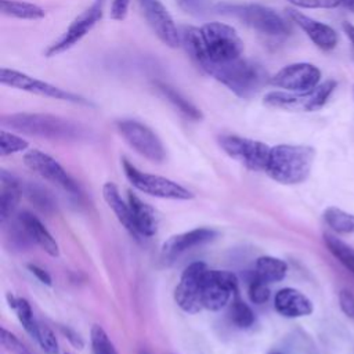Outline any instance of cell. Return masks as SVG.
I'll list each match as a JSON object with an SVG mask.
<instances>
[{
    "mask_svg": "<svg viewBox=\"0 0 354 354\" xmlns=\"http://www.w3.org/2000/svg\"><path fill=\"white\" fill-rule=\"evenodd\" d=\"M1 124L19 133L57 141H79L87 137V130L80 123L69 119L36 112H19L1 116Z\"/></svg>",
    "mask_w": 354,
    "mask_h": 354,
    "instance_id": "cell-1",
    "label": "cell"
},
{
    "mask_svg": "<svg viewBox=\"0 0 354 354\" xmlns=\"http://www.w3.org/2000/svg\"><path fill=\"white\" fill-rule=\"evenodd\" d=\"M207 75L218 80L242 100L257 95L260 90L270 83V77L260 64L242 57L230 62L213 64Z\"/></svg>",
    "mask_w": 354,
    "mask_h": 354,
    "instance_id": "cell-2",
    "label": "cell"
},
{
    "mask_svg": "<svg viewBox=\"0 0 354 354\" xmlns=\"http://www.w3.org/2000/svg\"><path fill=\"white\" fill-rule=\"evenodd\" d=\"M314 159L315 151L308 145L279 144L270 149L264 171L277 183L300 184L310 176Z\"/></svg>",
    "mask_w": 354,
    "mask_h": 354,
    "instance_id": "cell-3",
    "label": "cell"
},
{
    "mask_svg": "<svg viewBox=\"0 0 354 354\" xmlns=\"http://www.w3.org/2000/svg\"><path fill=\"white\" fill-rule=\"evenodd\" d=\"M214 11L217 14L235 18L246 26L267 36H285L290 32L289 22L274 8L267 6L256 3H218L214 6Z\"/></svg>",
    "mask_w": 354,
    "mask_h": 354,
    "instance_id": "cell-4",
    "label": "cell"
},
{
    "mask_svg": "<svg viewBox=\"0 0 354 354\" xmlns=\"http://www.w3.org/2000/svg\"><path fill=\"white\" fill-rule=\"evenodd\" d=\"M201 33L209 58L206 75L213 64H223L241 58L243 53V41L232 26L217 21L207 22L201 28Z\"/></svg>",
    "mask_w": 354,
    "mask_h": 354,
    "instance_id": "cell-5",
    "label": "cell"
},
{
    "mask_svg": "<svg viewBox=\"0 0 354 354\" xmlns=\"http://www.w3.org/2000/svg\"><path fill=\"white\" fill-rule=\"evenodd\" d=\"M335 88L336 82L329 79L324 83H319L315 88L307 93L270 91L264 97V105L285 111L313 112L321 109L326 104Z\"/></svg>",
    "mask_w": 354,
    "mask_h": 354,
    "instance_id": "cell-6",
    "label": "cell"
},
{
    "mask_svg": "<svg viewBox=\"0 0 354 354\" xmlns=\"http://www.w3.org/2000/svg\"><path fill=\"white\" fill-rule=\"evenodd\" d=\"M0 83L8 87H14L30 94H36L40 97H47L58 101H65V102H72V104H79L84 106H93V102L88 101L87 98L73 94L71 91H66L64 88H59L48 82L32 77L24 72L10 69V68H0Z\"/></svg>",
    "mask_w": 354,
    "mask_h": 354,
    "instance_id": "cell-7",
    "label": "cell"
},
{
    "mask_svg": "<svg viewBox=\"0 0 354 354\" xmlns=\"http://www.w3.org/2000/svg\"><path fill=\"white\" fill-rule=\"evenodd\" d=\"M122 166L131 185L144 194L165 199L187 201L194 198V194L189 189L180 185L178 183L169 180L166 177L144 173L138 170L136 166H133L127 159L122 160Z\"/></svg>",
    "mask_w": 354,
    "mask_h": 354,
    "instance_id": "cell-8",
    "label": "cell"
},
{
    "mask_svg": "<svg viewBox=\"0 0 354 354\" xmlns=\"http://www.w3.org/2000/svg\"><path fill=\"white\" fill-rule=\"evenodd\" d=\"M116 129L123 140L144 158L156 163L165 160L166 149L160 138L147 124L133 119H122L116 122Z\"/></svg>",
    "mask_w": 354,
    "mask_h": 354,
    "instance_id": "cell-9",
    "label": "cell"
},
{
    "mask_svg": "<svg viewBox=\"0 0 354 354\" xmlns=\"http://www.w3.org/2000/svg\"><path fill=\"white\" fill-rule=\"evenodd\" d=\"M218 144L228 156L238 160L249 170H266L271 148L264 142L234 134H225L218 137Z\"/></svg>",
    "mask_w": 354,
    "mask_h": 354,
    "instance_id": "cell-10",
    "label": "cell"
},
{
    "mask_svg": "<svg viewBox=\"0 0 354 354\" xmlns=\"http://www.w3.org/2000/svg\"><path fill=\"white\" fill-rule=\"evenodd\" d=\"M236 290L238 279L232 272L207 268L201 289L202 308L221 310L231 301L232 296H236Z\"/></svg>",
    "mask_w": 354,
    "mask_h": 354,
    "instance_id": "cell-11",
    "label": "cell"
},
{
    "mask_svg": "<svg viewBox=\"0 0 354 354\" xmlns=\"http://www.w3.org/2000/svg\"><path fill=\"white\" fill-rule=\"evenodd\" d=\"M105 1L106 0H94L90 7L80 12L71 22L62 36L46 50V57H55L77 44L102 18Z\"/></svg>",
    "mask_w": 354,
    "mask_h": 354,
    "instance_id": "cell-12",
    "label": "cell"
},
{
    "mask_svg": "<svg viewBox=\"0 0 354 354\" xmlns=\"http://www.w3.org/2000/svg\"><path fill=\"white\" fill-rule=\"evenodd\" d=\"M140 10L156 35V37L167 47L177 48L181 44V33L178 32L174 19L160 0H137Z\"/></svg>",
    "mask_w": 354,
    "mask_h": 354,
    "instance_id": "cell-13",
    "label": "cell"
},
{
    "mask_svg": "<svg viewBox=\"0 0 354 354\" xmlns=\"http://www.w3.org/2000/svg\"><path fill=\"white\" fill-rule=\"evenodd\" d=\"M321 80V71L308 62L289 64L279 69L272 77L270 84L292 93H307L315 88Z\"/></svg>",
    "mask_w": 354,
    "mask_h": 354,
    "instance_id": "cell-14",
    "label": "cell"
},
{
    "mask_svg": "<svg viewBox=\"0 0 354 354\" xmlns=\"http://www.w3.org/2000/svg\"><path fill=\"white\" fill-rule=\"evenodd\" d=\"M207 267L205 263L196 261L189 264L174 290V300L187 313H198L202 310L201 289Z\"/></svg>",
    "mask_w": 354,
    "mask_h": 354,
    "instance_id": "cell-15",
    "label": "cell"
},
{
    "mask_svg": "<svg viewBox=\"0 0 354 354\" xmlns=\"http://www.w3.org/2000/svg\"><path fill=\"white\" fill-rule=\"evenodd\" d=\"M24 162L30 170H33L43 178L54 183L55 185L64 188L68 192L79 194L77 184L53 156L39 149H30L25 153Z\"/></svg>",
    "mask_w": 354,
    "mask_h": 354,
    "instance_id": "cell-16",
    "label": "cell"
},
{
    "mask_svg": "<svg viewBox=\"0 0 354 354\" xmlns=\"http://www.w3.org/2000/svg\"><path fill=\"white\" fill-rule=\"evenodd\" d=\"M286 14L290 18V21L295 22L318 48L328 51L336 47L337 33L333 28L324 22L315 21L308 15H304L303 12L296 11L293 8H288Z\"/></svg>",
    "mask_w": 354,
    "mask_h": 354,
    "instance_id": "cell-17",
    "label": "cell"
},
{
    "mask_svg": "<svg viewBox=\"0 0 354 354\" xmlns=\"http://www.w3.org/2000/svg\"><path fill=\"white\" fill-rule=\"evenodd\" d=\"M217 232L210 228H195L187 232H181L170 236L162 246V257L165 260H173L181 253L210 242Z\"/></svg>",
    "mask_w": 354,
    "mask_h": 354,
    "instance_id": "cell-18",
    "label": "cell"
},
{
    "mask_svg": "<svg viewBox=\"0 0 354 354\" xmlns=\"http://www.w3.org/2000/svg\"><path fill=\"white\" fill-rule=\"evenodd\" d=\"M275 310L286 318H299L310 315L314 310L311 300L297 289L283 288L274 297Z\"/></svg>",
    "mask_w": 354,
    "mask_h": 354,
    "instance_id": "cell-19",
    "label": "cell"
},
{
    "mask_svg": "<svg viewBox=\"0 0 354 354\" xmlns=\"http://www.w3.org/2000/svg\"><path fill=\"white\" fill-rule=\"evenodd\" d=\"M17 220L25 230L28 238L32 243H36L40 246L46 253H48L53 257H57L59 254L58 243L53 238V235L47 231V228L43 225V223L33 216L29 212H22L17 216Z\"/></svg>",
    "mask_w": 354,
    "mask_h": 354,
    "instance_id": "cell-20",
    "label": "cell"
},
{
    "mask_svg": "<svg viewBox=\"0 0 354 354\" xmlns=\"http://www.w3.org/2000/svg\"><path fill=\"white\" fill-rule=\"evenodd\" d=\"M102 196L106 202V205L112 209V212L115 213V216L118 217L119 223L136 238L138 239L140 235L136 230V224H134V218H133V213H131V209H130V205L129 202L126 203L119 191H118V187L113 184V183H105L104 187H102Z\"/></svg>",
    "mask_w": 354,
    "mask_h": 354,
    "instance_id": "cell-21",
    "label": "cell"
},
{
    "mask_svg": "<svg viewBox=\"0 0 354 354\" xmlns=\"http://www.w3.org/2000/svg\"><path fill=\"white\" fill-rule=\"evenodd\" d=\"M1 180V191H0V220L6 223L12 214L15 207L18 206L22 187L21 181L15 178L12 174L1 170L0 173Z\"/></svg>",
    "mask_w": 354,
    "mask_h": 354,
    "instance_id": "cell-22",
    "label": "cell"
},
{
    "mask_svg": "<svg viewBox=\"0 0 354 354\" xmlns=\"http://www.w3.org/2000/svg\"><path fill=\"white\" fill-rule=\"evenodd\" d=\"M129 205L133 213L136 230L140 236H152L156 234L158 230V221L153 209L142 202L136 194L129 192L127 195Z\"/></svg>",
    "mask_w": 354,
    "mask_h": 354,
    "instance_id": "cell-23",
    "label": "cell"
},
{
    "mask_svg": "<svg viewBox=\"0 0 354 354\" xmlns=\"http://www.w3.org/2000/svg\"><path fill=\"white\" fill-rule=\"evenodd\" d=\"M181 44L184 46L188 57L191 61L203 72L206 73V69L209 66V58L206 54L205 43L202 39L201 28L195 26H184L181 32Z\"/></svg>",
    "mask_w": 354,
    "mask_h": 354,
    "instance_id": "cell-24",
    "label": "cell"
},
{
    "mask_svg": "<svg viewBox=\"0 0 354 354\" xmlns=\"http://www.w3.org/2000/svg\"><path fill=\"white\" fill-rule=\"evenodd\" d=\"M153 87L159 91V94L166 98L181 115H184L189 120H201L203 118L201 109H198L189 100H187L178 90L165 82H153Z\"/></svg>",
    "mask_w": 354,
    "mask_h": 354,
    "instance_id": "cell-25",
    "label": "cell"
},
{
    "mask_svg": "<svg viewBox=\"0 0 354 354\" xmlns=\"http://www.w3.org/2000/svg\"><path fill=\"white\" fill-rule=\"evenodd\" d=\"M288 272V264L272 256H261L256 261L254 277L266 283L282 281Z\"/></svg>",
    "mask_w": 354,
    "mask_h": 354,
    "instance_id": "cell-26",
    "label": "cell"
},
{
    "mask_svg": "<svg viewBox=\"0 0 354 354\" xmlns=\"http://www.w3.org/2000/svg\"><path fill=\"white\" fill-rule=\"evenodd\" d=\"M1 14L18 19H41L46 15V11L33 3L21 1V0H0Z\"/></svg>",
    "mask_w": 354,
    "mask_h": 354,
    "instance_id": "cell-27",
    "label": "cell"
},
{
    "mask_svg": "<svg viewBox=\"0 0 354 354\" xmlns=\"http://www.w3.org/2000/svg\"><path fill=\"white\" fill-rule=\"evenodd\" d=\"M324 221L336 234H354V214L336 206H329L324 210Z\"/></svg>",
    "mask_w": 354,
    "mask_h": 354,
    "instance_id": "cell-28",
    "label": "cell"
},
{
    "mask_svg": "<svg viewBox=\"0 0 354 354\" xmlns=\"http://www.w3.org/2000/svg\"><path fill=\"white\" fill-rule=\"evenodd\" d=\"M7 300L10 303V307L15 311L19 322L22 324L24 329L35 339L37 335V328H39V322L35 319L30 304L22 299V297H15L12 295H7Z\"/></svg>",
    "mask_w": 354,
    "mask_h": 354,
    "instance_id": "cell-29",
    "label": "cell"
},
{
    "mask_svg": "<svg viewBox=\"0 0 354 354\" xmlns=\"http://www.w3.org/2000/svg\"><path fill=\"white\" fill-rule=\"evenodd\" d=\"M324 241L328 250L333 254V257L337 259V261L342 266H344L351 274H354V249L342 239H339L337 236L330 234H325Z\"/></svg>",
    "mask_w": 354,
    "mask_h": 354,
    "instance_id": "cell-30",
    "label": "cell"
},
{
    "mask_svg": "<svg viewBox=\"0 0 354 354\" xmlns=\"http://www.w3.org/2000/svg\"><path fill=\"white\" fill-rule=\"evenodd\" d=\"M231 322L238 326V328H249L254 322V314L252 308L241 300L238 296H235L230 304V311H228Z\"/></svg>",
    "mask_w": 354,
    "mask_h": 354,
    "instance_id": "cell-31",
    "label": "cell"
},
{
    "mask_svg": "<svg viewBox=\"0 0 354 354\" xmlns=\"http://www.w3.org/2000/svg\"><path fill=\"white\" fill-rule=\"evenodd\" d=\"M28 147H29V142L25 138L6 130L0 131V155L1 156H8L17 152H22L28 149Z\"/></svg>",
    "mask_w": 354,
    "mask_h": 354,
    "instance_id": "cell-32",
    "label": "cell"
},
{
    "mask_svg": "<svg viewBox=\"0 0 354 354\" xmlns=\"http://www.w3.org/2000/svg\"><path fill=\"white\" fill-rule=\"evenodd\" d=\"M93 354H118L106 332L100 325H93L90 332Z\"/></svg>",
    "mask_w": 354,
    "mask_h": 354,
    "instance_id": "cell-33",
    "label": "cell"
},
{
    "mask_svg": "<svg viewBox=\"0 0 354 354\" xmlns=\"http://www.w3.org/2000/svg\"><path fill=\"white\" fill-rule=\"evenodd\" d=\"M35 340L39 343V346L47 353V354H58V342L54 335V332L47 326L39 322L37 335Z\"/></svg>",
    "mask_w": 354,
    "mask_h": 354,
    "instance_id": "cell-34",
    "label": "cell"
},
{
    "mask_svg": "<svg viewBox=\"0 0 354 354\" xmlns=\"http://www.w3.org/2000/svg\"><path fill=\"white\" fill-rule=\"evenodd\" d=\"M249 299L254 304H263L270 299V289L266 282L260 281L257 277L253 275L249 283Z\"/></svg>",
    "mask_w": 354,
    "mask_h": 354,
    "instance_id": "cell-35",
    "label": "cell"
},
{
    "mask_svg": "<svg viewBox=\"0 0 354 354\" xmlns=\"http://www.w3.org/2000/svg\"><path fill=\"white\" fill-rule=\"evenodd\" d=\"M1 344L6 347L7 351L12 353V354H32L21 342L19 339L12 335L11 332H8L6 328H1Z\"/></svg>",
    "mask_w": 354,
    "mask_h": 354,
    "instance_id": "cell-36",
    "label": "cell"
},
{
    "mask_svg": "<svg viewBox=\"0 0 354 354\" xmlns=\"http://www.w3.org/2000/svg\"><path fill=\"white\" fill-rule=\"evenodd\" d=\"M176 1L181 10L195 17H202L210 10V0H176Z\"/></svg>",
    "mask_w": 354,
    "mask_h": 354,
    "instance_id": "cell-37",
    "label": "cell"
},
{
    "mask_svg": "<svg viewBox=\"0 0 354 354\" xmlns=\"http://www.w3.org/2000/svg\"><path fill=\"white\" fill-rule=\"evenodd\" d=\"M26 194L30 198V201L37 206L40 207L41 210H48L54 206L53 201H51V196L43 191L41 188L39 187H35V185H30L28 189H26Z\"/></svg>",
    "mask_w": 354,
    "mask_h": 354,
    "instance_id": "cell-38",
    "label": "cell"
},
{
    "mask_svg": "<svg viewBox=\"0 0 354 354\" xmlns=\"http://www.w3.org/2000/svg\"><path fill=\"white\" fill-rule=\"evenodd\" d=\"M301 8H335L342 4V0H288Z\"/></svg>",
    "mask_w": 354,
    "mask_h": 354,
    "instance_id": "cell-39",
    "label": "cell"
},
{
    "mask_svg": "<svg viewBox=\"0 0 354 354\" xmlns=\"http://www.w3.org/2000/svg\"><path fill=\"white\" fill-rule=\"evenodd\" d=\"M339 306L342 311L354 319V293L348 289H342L339 292Z\"/></svg>",
    "mask_w": 354,
    "mask_h": 354,
    "instance_id": "cell-40",
    "label": "cell"
},
{
    "mask_svg": "<svg viewBox=\"0 0 354 354\" xmlns=\"http://www.w3.org/2000/svg\"><path fill=\"white\" fill-rule=\"evenodd\" d=\"M130 0H111V18L123 21L127 15Z\"/></svg>",
    "mask_w": 354,
    "mask_h": 354,
    "instance_id": "cell-41",
    "label": "cell"
},
{
    "mask_svg": "<svg viewBox=\"0 0 354 354\" xmlns=\"http://www.w3.org/2000/svg\"><path fill=\"white\" fill-rule=\"evenodd\" d=\"M59 329L66 336V339L69 340V343L73 347H76V348H83L84 347V342H83V339L80 337V335L76 330H73L69 326H59Z\"/></svg>",
    "mask_w": 354,
    "mask_h": 354,
    "instance_id": "cell-42",
    "label": "cell"
},
{
    "mask_svg": "<svg viewBox=\"0 0 354 354\" xmlns=\"http://www.w3.org/2000/svg\"><path fill=\"white\" fill-rule=\"evenodd\" d=\"M28 270L41 282V283H44V285H51V277L48 275V272L47 271H44L43 268H40V267H37V266H35V264H28Z\"/></svg>",
    "mask_w": 354,
    "mask_h": 354,
    "instance_id": "cell-43",
    "label": "cell"
},
{
    "mask_svg": "<svg viewBox=\"0 0 354 354\" xmlns=\"http://www.w3.org/2000/svg\"><path fill=\"white\" fill-rule=\"evenodd\" d=\"M342 26H343L344 33L347 35V37L350 39V41H351V44H353V47H354V25L350 24V22H343Z\"/></svg>",
    "mask_w": 354,
    "mask_h": 354,
    "instance_id": "cell-44",
    "label": "cell"
},
{
    "mask_svg": "<svg viewBox=\"0 0 354 354\" xmlns=\"http://www.w3.org/2000/svg\"><path fill=\"white\" fill-rule=\"evenodd\" d=\"M342 4L351 12H354V0H342Z\"/></svg>",
    "mask_w": 354,
    "mask_h": 354,
    "instance_id": "cell-45",
    "label": "cell"
},
{
    "mask_svg": "<svg viewBox=\"0 0 354 354\" xmlns=\"http://www.w3.org/2000/svg\"><path fill=\"white\" fill-rule=\"evenodd\" d=\"M271 354H281V353H271Z\"/></svg>",
    "mask_w": 354,
    "mask_h": 354,
    "instance_id": "cell-46",
    "label": "cell"
},
{
    "mask_svg": "<svg viewBox=\"0 0 354 354\" xmlns=\"http://www.w3.org/2000/svg\"><path fill=\"white\" fill-rule=\"evenodd\" d=\"M353 94H354V88H353Z\"/></svg>",
    "mask_w": 354,
    "mask_h": 354,
    "instance_id": "cell-47",
    "label": "cell"
},
{
    "mask_svg": "<svg viewBox=\"0 0 354 354\" xmlns=\"http://www.w3.org/2000/svg\"><path fill=\"white\" fill-rule=\"evenodd\" d=\"M66 354H68V353H66Z\"/></svg>",
    "mask_w": 354,
    "mask_h": 354,
    "instance_id": "cell-48",
    "label": "cell"
}]
</instances>
